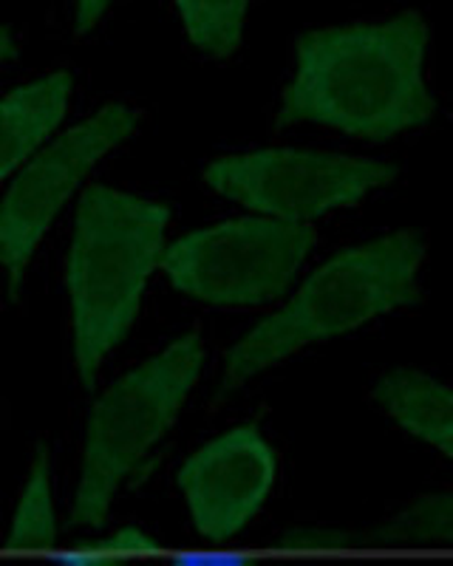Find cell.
Wrapping results in <instances>:
<instances>
[{
  "label": "cell",
  "mask_w": 453,
  "mask_h": 566,
  "mask_svg": "<svg viewBox=\"0 0 453 566\" xmlns=\"http://www.w3.org/2000/svg\"><path fill=\"white\" fill-rule=\"evenodd\" d=\"M315 247L309 224L246 216L188 232L162 252L176 290L213 306H259L289 292Z\"/></svg>",
  "instance_id": "obj_5"
},
{
  "label": "cell",
  "mask_w": 453,
  "mask_h": 566,
  "mask_svg": "<svg viewBox=\"0 0 453 566\" xmlns=\"http://www.w3.org/2000/svg\"><path fill=\"white\" fill-rule=\"evenodd\" d=\"M204 348L196 332L119 377L91 411L72 524L99 527L125 479L139 473L154 444L170 431L199 380Z\"/></svg>",
  "instance_id": "obj_4"
},
{
  "label": "cell",
  "mask_w": 453,
  "mask_h": 566,
  "mask_svg": "<svg viewBox=\"0 0 453 566\" xmlns=\"http://www.w3.org/2000/svg\"><path fill=\"white\" fill-rule=\"evenodd\" d=\"M72 74L52 71L0 99V181L20 170L63 123Z\"/></svg>",
  "instance_id": "obj_9"
},
{
  "label": "cell",
  "mask_w": 453,
  "mask_h": 566,
  "mask_svg": "<svg viewBox=\"0 0 453 566\" xmlns=\"http://www.w3.org/2000/svg\"><path fill=\"white\" fill-rule=\"evenodd\" d=\"M380 408L405 428L411 437L422 439L440 453H451L453 442V402L445 382L414 371V368H394L382 374L375 388Z\"/></svg>",
  "instance_id": "obj_11"
},
{
  "label": "cell",
  "mask_w": 453,
  "mask_h": 566,
  "mask_svg": "<svg viewBox=\"0 0 453 566\" xmlns=\"http://www.w3.org/2000/svg\"><path fill=\"white\" fill-rule=\"evenodd\" d=\"M278 473V457L259 424H239L193 453L179 470L196 530L227 541L246 527L266 502Z\"/></svg>",
  "instance_id": "obj_8"
},
{
  "label": "cell",
  "mask_w": 453,
  "mask_h": 566,
  "mask_svg": "<svg viewBox=\"0 0 453 566\" xmlns=\"http://www.w3.org/2000/svg\"><path fill=\"white\" fill-rule=\"evenodd\" d=\"M159 541L145 530L123 527L110 533L108 538L88 541L72 555H65L63 566H125V560L143 553H156Z\"/></svg>",
  "instance_id": "obj_14"
},
{
  "label": "cell",
  "mask_w": 453,
  "mask_h": 566,
  "mask_svg": "<svg viewBox=\"0 0 453 566\" xmlns=\"http://www.w3.org/2000/svg\"><path fill=\"white\" fill-rule=\"evenodd\" d=\"M105 12H108V3H99V0H83V3H77L74 7V32H91Z\"/></svg>",
  "instance_id": "obj_15"
},
{
  "label": "cell",
  "mask_w": 453,
  "mask_h": 566,
  "mask_svg": "<svg viewBox=\"0 0 453 566\" xmlns=\"http://www.w3.org/2000/svg\"><path fill=\"white\" fill-rule=\"evenodd\" d=\"M139 116L123 103H110L54 136L18 170L0 201V266L7 270L9 295H18L29 261L65 201L108 150L134 134Z\"/></svg>",
  "instance_id": "obj_7"
},
{
  "label": "cell",
  "mask_w": 453,
  "mask_h": 566,
  "mask_svg": "<svg viewBox=\"0 0 453 566\" xmlns=\"http://www.w3.org/2000/svg\"><path fill=\"white\" fill-rule=\"evenodd\" d=\"M425 52L428 23L417 12L312 29L295 43V74L275 123H315L360 139L420 128L436 108Z\"/></svg>",
  "instance_id": "obj_1"
},
{
  "label": "cell",
  "mask_w": 453,
  "mask_h": 566,
  "mask_svg": "<svg viewBox=\"0 0 453 566\" xmlns=\"http://www.w3.org/2000/svg\"><path fill=\"white\" fill-rule=\"evenodd\" d=\"M170 207L91 185L77 205L65 283L72 297L74 366L91 388L134 326L145 286L165 252Z\"/></svg>",
  "instance_id": "obj_2"
},
{
  "label": "cell",
  "mask_w": 453,
  "mask_h": 566,
  "mask_svg": "<svg viewBox=\"0 0 453 566\" xmlns=\"http://www.w3.org/2000/svg\"><path fill=\"white\" fill-rule=\"evenodd\" d=\"M54 541H57V513H54L52 459L49 448L40 444L20 493L7 544L12 549H49L54 547Z\"/></svg>",
  "instance_id": "obj_12"
},
{
  "label": "cell",
  "mask_w": 453,
  "mask_h": 566,
  "mask_svg": "<svg viewBox=\"0 0 453 566\" xmlns=\"http://www.w3.org/2000/svg\"><path fill=\"white\" fill-rule=\"evenodd\" d=\"M422 258L425 241L414 230L391 232L329 258L275 315L250 328L227 352L221 397L309 343L346 335L420 301Z\"/></svg>",
  "instance_id": "obj_3"
},
{
  "label": "cell",
  "mask_w": 453,
  "mask_h": 566,
  "mask_svg": "<svg viewBox=\"0 0 453 566\" xmlns=\"http://www.w3.org/2000/svg\"><path fill=\"white\" fill-rule=\"evenodd\" d=\"M173 566H255V560L239 558V555H188Z\"/></svg>",
  "instance_id": "obj_16"
},
{
  "label": "cell",
  "mask_w": 453,
  "mask_h": 566,
  "mask_svg": "<svg viewBox=\"0 0 453 566\" xmlns=\"http://www.w3.org/2000/svg\"><path fill=\"white\" fill-rule=\"evenodd\" d=\"M394 176L389 161L295 148L224 156L204 170V181L224 199L292 224H309L337 207L357 205Z\"/></svg>",
  "instance_id": "obj_6"
},
{
  "label": "cell",
  "mask_w": 453,
  "mask_h": 566,
  "mask_svg": "<svg viewBox=\"0 0 453 566\" xmlns=\"http://www.w3.org/2000/svg\"><path fill=\"white\" fill-rule=\"evenodd\" d=\"M176 12L199 52L230 57L241 45L246 3H179Z\"/></svg>",
  "instance_id": "obj_13"
},
{
  "label": "cell",
  "mask_w": 453,
  "mask_h": 566,
  "mask_svg": "<svg viewBox=\"0 0 453 566\" xmlns=\"http://www.w3.org/2000/svg\"><path fill=\"white\" fill-rule=\"evenodd\" d=\"M453 538V502L447 493L422 495L420 502L369 530H292L281 538L289 549L402 547L447 544Z\"/></svg>",
  "instance_id": "obj_10"
},
{
  "label": "cell",
  "mask_w": 453,
  "mask_h": 566,
  "mask_svg": "<svg viewBox=\"0 0 453 566\" xmlns=\"http://www.w3.org/2000/svg\"><path fill=\"white\" fill-rule=\"evenodd\" d=\"M18 54V43H14V34L7 27H0V63H7Z\"/></svg>",
  "instance_id": "obj_17"
}]
</instances>
